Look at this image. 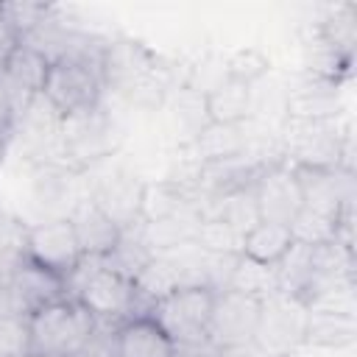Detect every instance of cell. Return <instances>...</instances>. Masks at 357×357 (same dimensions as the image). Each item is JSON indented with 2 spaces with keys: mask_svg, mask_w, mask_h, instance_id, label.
<instances>
[{
  "mask_svg": "<svg viewBox=\"0 0 357 357\" xmlns=\"http://www.w3.org/2000/svg\"><path fill=\"white\" fill-rule=\"evenodd\" d=\"M25 324L28 354L42 357H78L100 329L95 315L73 296H61L33 310L31 315H25Z\"/></svg>",
  "mask_w": 357,
  "mask_h": 357,
  "instance_id": "6da1fadb",
  "label": "cell"
},
{
  "mask_svg": "<svg viewBox=\"0 0 357 357\" xmlns=\"http://www.w3.org/2000/svg\"><path fill=\"white\" fill-rule=\"evenodd\" d=\"M67 218L78 234V243L86 259H109L114 254L123 237V229L100 206H95L92 198H84Z\"/></svg>",
  "mask_w": 357,
  "mask_h": 357,
  "instance_id": "2e32d148",
  "label": "cell"
},
{
  "mask_svg": "<svg viewBox=\"0 0 357 357\" xmlns=\"http://www.w3.org/2000/svg\"><path fill=\"white\" fill-rule=\"evenodd\" d=\"M14 128H17V109H14L8 92H6L3 84H0V139L8 142L11 134H14Z\"/></svg>",
  "mask_w": 357,
  "mask_h": 357,
  "instance_id": "d4e9b609",
  "label": "cell"
},
{
  "mask_svg": "<svg viewBox=\"0 0 357 357\" xmlns=\"http://www.w3.org/2000/svg\"><path fill=\"white\" fill-rule=\"evenodd\" d=\"M290 165L301 167H351L343 156L349 151L335 120H290Z\"/></svg>",
  "mask_w": 357,
  "mask_h": 357,
  "instance_id": "8fae6325",
  "label": "cell"
},
{
  "mask_svg": "<svg viewBox=\"0 0 357 357\" xmlns=\"http://www.w3.org/2000/svg\"><path fill=\"white\" fill-rule=\"evenodd\" d=\"M25 354H28L25 315L0 312V357H25Z\"/></svg>",
  "mask_w": 357,
  "mask_h": 357,
  "instance_id": "cb8c5ba5",
  "label": "cell"
},
{
  "mask_svg": "<svg viewBox=\"0 0 357 357\" xmlns=\"http://www.w3.org/2000/svg\"><path fill=\"white\" fill-rule=\"evenodd\" d=\"M215 293L209 284H181L151 301L142 312H148L178 349H201L206 346Z\"/></svg>",
  "mask_w": 357,
  "mask_h": 357,
  "instance_id": "5b68a950",
  "label": "cell"
},
{
  "mask_svg": "<svg viewBox=\"0 0 357 357\" xmlns=\"http://www.w3.org/2000/svg\"><path fill=\"white\" fill-rule=\"evenodd\" d=\"M290 120H335L337 114V92L335 81L312 75L310 84L298 86L287 100Z\"/></svg>",
  "mask_w": 357,
  "mask_h": 357,
  "instance_id": "7402d4cb",
  "label": "cell"
},
{
  "mask_svg": "<svg viewBox=\"0 0 357 357\" xmlns=\"http://www.w3.org/2000/svg\"><path fill=\"white\" fill-rule=\"evenodd\" d=\"M139 192H142V181L134 173L114 170L98 181V187L89 198L126 231L139 223Z\"/></svg>",
  "mask_w": 357,
  "mask_h": 357,
  "instance_id": "9a60e30c",
  "label": "cell"
},
{
  "mask_svg": "<svg viewBox=\"0 0 357 357\" xmlns=\"http://www.w3.org/2000/svg\"><path fill=\"white\" fill-rule=\"evenodd\" d=\"M123 145V126L100 106L61 117L59 165L64 170H86L112 159Z\"/></svg>",
  "mask_w": 357,
  "mask_h": 357,
  "instance_id": "277c9868",
  "label": "cell"
},
{
  "mask_svg": "<svg viewBox=\"0 0 357 357\" xmlns=\"http://www.w3.org/2000/svg\"><path fill=\"white\" fill-rule=\"evenodd\" d=\"M20 47V33L3 20V14H0V70L6 67V61L11 59V53Z\"/></svg>",
  "mask_w": 357,
  "mask_h": 357,
  "instance_id": "484cf974",
  "label": "cell"
},
{
  "mask_svg": "<svg viewBox=\"0 0 357 357\" xmlns=\"http://www.w3.org/2000/svg\"><path fill=\"white\" fill-rule=\"evenodd\" d=\"M25 357H42V354H25Z\"/></svg>",
  "mask_w": 357,
  "mask_h": 357,
  "instance_id": "83f0119b",
  "label": "cell"
},
{
  "mask_svg": "<svg viewBox=\"0 0 357 357\" xmlns=\"http://www.w3.org/2000/svg\"><path fill=\"white\" fill-rule=\"evenodd\" d=\"M195 209L192 195L184 181H142L139 192V226H153L162 220H170L176 215H184Z\"/></svg>",
  "mask_w": 357,
  "mask_h": 357,
  "instance_id": "d6986e66",
  "label": "cell"
},
{
  "mask_svg": "<svg viewBox=\"0 0 357 357\" xmlns=\"http://www.w3.org/2000/svg\"><path fill=\"white\" fill-rule=\"evenodd\" d=\"M301 184L304 209L321 212L335 220L351 218V167H301L293 165Z\"/></svg>",
  "mask_w": 357,
  "mask_h": 357,
  "instance_id": "30bf717a",
  "label": "cell"
},
{
  "mask_svg": "<svg viewBox=\"0 0 357 357\" xmlns=\"http://www.w3.org/2000/svg\"><path fill=\"white\" fill-rule=\"evenodd\" d=\"M204 120L215 126H243L254 109V89L220 75L204 95H201Z\"/></svg>",
  "mask_w": 357,
  "mask_h": 357,
  "instance_id": "e0dca14e",
  "label": "cell"
},
{
  "mask_svg": "<svg viewBox=\"0 0 357 357\" xmlns=\"http://www.w3.org/2000/svg\"><path fill=\"white\" fill-rule=\"evenodd\" d=\"M22 259L33 262L36 268H42V271H47L64 282L86 262L81 243H78V234H75L67 215L31 223L25 229Z\"/></svg>",
  "mask_w": 357,
  "mask_h": 357,
  "instance_id": "8992f818",
  "label": "cell"
},
{
  "mask_svg": "<svg viewBox=\"0 0 357 357\" xmlns=\"http://www.w3.org/2000/svg\"><path fill=\"white\" fill-rule=\"evenodd\" d=\"M47 70H50V61L42 53H36L33 47L22 45V42L11 53V59L6 61V67L0 70V84L8 92V98H11L14 109H17V117L28 109V103L36 95H42Z\"/></svg>",
  "mask_w": 357,
  "mask_h": 357,
  "instance_id": "5bb4252c",
  "label": "cell"
},
{
  "mask_svg": "<svg viewBox=\"0 0 357 357\" xmlns=\"http://www.w3.org/2000/svg\"><path fill=\"white\" fill-rule=\"evenodd\" d=\"M248 137L243 134V126H215L204 123L195 131L192 151L201 159L204 167H218V165H231L245 156Z\"/></svg>",
  "mask_w": 357,
  "mask_h": 357,
  "instance_id": "ffe728a7",
  "label": "cell"
},
{
  "mask_svg": "<svg viewBox=\"0 0 357 357\" xmlns=\"http://www.w3.org/2000/svg\"><path fill=\"white\" fill-rule=\"evenodd\" d=\"M354 337V307H307L304 343L318 349H349Z\"/></svg>",
  "mask_w": 357,
  "mask_h": 357,
  "instance_id": "ac0fdd59",
  "label": "cell"
},
{
  "mask_svg": "<svg viewBox=\"0 0 357 357\" xmlns=\"http://www.w3.org/2000/svg\"><path fill=\"white\" fill-rule=\"evenodd\" d=\"M304 321H307V307L298 298L271 293L262 298L254 346L262 351V357L290 354L296 343H304Z\"/></svg>",
  "mask_w": 357,
  "mask_h": 357,
  "instance_id": "ba28073f",
  "label": "cell"
},
{
  "mask_svg": "<svg viewBox=\"0 0 357 357\" xmlns=\"http://www.w3.org/2000/svg\"><path fill=\"white\" fill-rule=\"evenodd\" d=\"M3 293H6V307L8 312L17 315H31L33 310L70 296L67 293V282L36 268L28 259H20L6 276H3Z\"/></svg>",
  "mask_w": 357,
  "mask_h": 357,
  "instance_id": "7c38bea8",
  "label": "cell"
},
{
  "mask_svg": "<svg viewBox=\"0 0 357 357\" xmlns=\"http://www.w3.org/2000/svg\"><path fill=\"white\" fill-rule=\"evenodd\" d=\"M282 357H290V354H282Z\"/></svg>",
  "mask_w": 357,
  "mask_h": 357,
  "instance_id": "f1b7e54d",
  "label": "cell"
},
{
  "mask_svg": "<svg viewBox=\"0 0 357 357\" xmlns=\"http://www.w3.org/2000/svg\"><path fill=\"white\" fill-rule=\"evenodd\" d=\"M109 346L114 357H178V346L148 312L120 321L109 335Z\"/></svg>",
  "mask_w": 357,
  "mask_h": 357,
  "instance_id": "4fadbf2b",
  "label": "cell"
},
{
  "mask_svg": "<svg viewBox=\"0 0 357 357\" xmlns=\"http://www.w3.org/2000/svg\"><path fill=\"white\" fill-rule=\"evenodd\" d=\"M271 70V59L268 53H262L259 47H240L226 59V78H234L245 86H254L265 73Z\"/></svg>",
  "mask_w": 357,
  "mask_h": 357,
  "instance_id": "603a6c76",
  "label": "cell"
},
{
  "mask_svg": "<svg viewBox=\"0 0 357 357\" xmlns=\"http://www.w3.org/2000/svg\"><path fill=\"white\" fill-rule=\"evenodd\" d=\"M100 56H103V45L92 47L89 42L86 47L50 61L42 95L61 117L81 114L100 106L103 89H106L100 75Z\"/></svg>",
  "mask_w": 357,
  "mask_h": 357,
  "instance_id": "7a4b0ae2",
  "label": "cell"
},
{
  "mask_svg": "<svg viewBox=\"0 0 357 357\" xmlns=\"http://www.w3.org/2000/svg\"><path fill=\"white\" fill-rule=\"evenodd\" d=\"M290 248H293L290 226L273 223V220H257L251 229L243 231V240H240V257L265 268H276Z\"/></svg>",
  "mask_w": 357,
  "mask_h": 357,
  "instance_id": "44dd1931",
  "label": "cell"
},
{
  "mask_svg": "<svg viewBox=\"0 0 357 357\" xmlns=\"http://www.w3.org/2000/svg\"><path fill=\"white\" fill-rule=\"evenodd\" d=\"M251 187H254L259 220H273V223L290 226L293 218L304 209L301 184H298L290 162H273V165L257 167Z\"/></svg>",
  "mask_w": 357,
  "mask_h": 357,
  "instance_id": "9c48e42d",
  "label": "cell"
},
{
  "mask_svg": "<svg viewBox=\"0 0 357 357\" xmlns=\"http://www.w3.org/2000/svg\"><path fill=\"white\" fill-rule=\"evenodd\" d=\"M67 293L81 301L98 324H112L114 326L126 318H131L139 310V293L131 276L123 271L112 268L106 259H86L70 279H67Z\"/></svg>",
  "mask_w": 357,
  "mask_h": 357,
  "instance_id": "3957f363",
  "label": "cell"
},
{
  "mask_svg": "<svg viewBox=\"0 0 357 357\" xmlns=\"http://www.w3.org/2000/svg\"><path fill=\"white\" fill-rule=\"evenodd\" d=\"M259 312H262V298L237 293L229 287L218 290L209 329H206V346L215 351H231V349L251 346L257 337Z\"/></svg>",
  "mask_w": 357,
  "mask_h": 357,
  "instance_id": "52a82bcc",
  "label": "cell"
},
{
  "mask_svg": "<svg viewBox=\"0 0 357 357\" xmlns=\"http://www.w3.org/2000/svg\"><path fill=\"white\" fill-rule=\"evenodd\" d=\"M3 156H6V142L0 139V167H3Z\"/></svg>",
  "mask_w": 357,
  "mask_h": 357,
  "instance_id": "4316f807",
  "label": "cell"
}]
</instances>
